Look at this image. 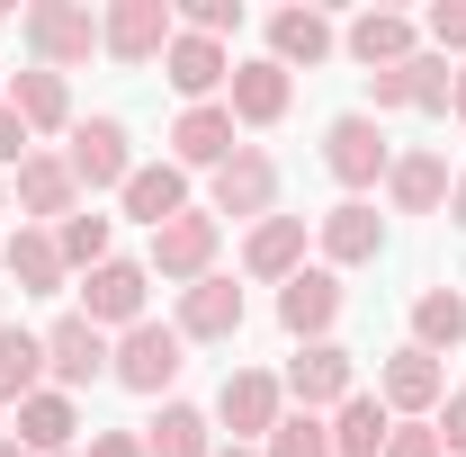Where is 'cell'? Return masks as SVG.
Masks as SVG:
<instances>
[{"label":"cell","mask_w":466,"mask_h":457,"mask_svg":"<svg viewBox=\"0 0 466 457\" xmlns=\"http://www.w3.org/2000/svg\"><path fill=\"white\" fill-rule=\"evenodd\" d=\"M377 403H386V412H404V421H421V412H440V403H449V368H440L431 350L404 341L386 368H377Z\"/></svg>","instance_id":"cell-11"},{"label":"cell","mask_w":466,"mask_h":457,"mask_svg":"<svg viewBox=\"0 0 466 457\" xmlns=\"http://www.w3.org/2000/svg\"><path fill=\"white\" fill-rule=\"evenodd\" d=\"M431 431H440V449H449V457H466V395L440 403V421H431Z\"/></svg>","instance_id":"cell-39"},{"label":"cell","mask_w":466,"mask_h":457,"mask_svg":"<svg viewBox=\"0 0 466 457\" xmlns=\"http://www.w3.org/2000/svg\"><path fill=\"white\" fill-rule=\"evenodd\" d=\"M216 457H260V449H242V440H233V449H225V440H216Z\"/></svg>","instance_id":"cell-44"},{"label":"cell","mask_w":466,"mask_h":457,"mask_svg":"<svg viewBox=\"0 0 466 457\" xmlns=\"http://www.w3.org/2000/svg\"><path fill=\"white\" fill-rule=\"evenodd\" d=\"M179 368H188V341H179V323H153V314L135 332H116V350H108V377L126 395H171Z\"/></svg>","instance_id":"cell-1"},{"label":"cell","mask_w":466,"mask_h":457,"mask_svg":"<svg viewBox=\"0 0 466 457\" xmlns=\"http://www.w3.org/2000/svg\"><path fill=\"white\" fill-rule=\"evenodd\" d=\"M386 440H395V412L377 395L332 403V457H386Z\"/></svg>","instance_id":"cell-30"},{"label":"cell","mask_w":466,"mask_h":457,"mask_svg":"<svg viewBox=\"0 0 466 457\" xmlns=\"http://www.w3.org/2000/svg\"><path fill=\"white\" fill-rule=\"evenodd\" d=\"M242 287L233 279H198V287H179V341H233L242 332Z\"/></svg>","instance_id":"cell-20"},{"label":"cell","mask_w":466,"mask_h":457,"mask_svg":"<svg viewBox=\"0 0 466 457\" xmlns=\"http://www.w3.org/2000/svg\"><path fill=\"white\" fill-rule=\"evenodd\" d=\"M296 269H305V216H260V225H251V242H242V279L288 287Z\"/></svg>","instance_id":"cell-24"},{"label":"cell","mask_w":466,"mask_h":457,"mask_svg":"<svg viewBox=\"0 0 466 457\" xmlns=\"http://www.w3.org/2000/svg\"><path fill=\"white\" fill-rule=\"evenodd\" d=\"M171 36H179L171 0H116L108 18H99V55H116V63H162Z\"/></svg>","instance_id":"cell-7"},{"label":"cell","mask_w":466,"mask_h":457,"mask_svg":"<svg viewBox=\"0 0 466 457\" xmlns=\"http://www.w3.org/2000/svg\"><path fill=\"white\" fill-rule=\"evenodd\" d=\"M9 108L27 135H72V81L63 72H18L9 81Z\"/></svg>","instance_id":"cell-28"},{"label":"cell","mask_w":466,"mask_h":457,"mask_svg":"<svg viewBox=\"0 0 466 457\" xmlns=\"http://www.w3.org/2000/svg\"><path fill=\"white\" fill-rule=\"evenodd\" d=\"M162 72H171V90L188 99V108H207V99H216V90L233 81V55L216 46V36H188V27H179V36H171V55H162Z\"/></svg>","instance_id":"cell-18"},{"label":"cell","mask_w":466,"mask_h":457,"mask_svg":"<svg viewBox=\"0 0 466 457\" xmlns=\"http://www.w3.org/2000/svg\"><path fill=\"white\" fill-rule=\"evenodd\" d=\"M144 296H153V269L144 260H99L90 279H81V323H99V332H135L144 323Z\"/></svg>","instance_id":"cell-6"},{"label":"cell","mask_w":466,"mask_h":457,"mask_svg":"<svg viewBox=\"0 0 466 457\" xmlns=\"http://www.w3.org/2000/svg\"><path fill=\"white\" fill-rule=\"evenodd\" d=\"M108 332H99V323H81V314H63L55 332H46V377H55L63 395H81V386H99V377H108Z\"/></svg>","instance_id":"cell-12"},{"label":"cell","mask_w":466,"mask_h":457,"mask_svg":"<svg viewBox=\"0 0 466 457\" xmlns=\"http://www.w3.org/2000/svg\"><path fill=\"white\" fill-rule=\"evenodd\" d=\"M279 323H288L296 341H332V323H341V279L332 269H296L279 287Z\"/></svg>","instance_id":"cell-16"},{"label":"cell","mask_w":466,"mask_h":457,"mask_svg":"<svg viewBox=\"0 0 466 457\" xmlns=\"http://www.w3.org/2000/svg\"><path fill=\"white\" fill-rule=\"evenodd\" d=\"M341 46L368 63V81H377V72H395V63L421 55V27H412L404 9H359V18L341 27Z\"/></svg>","instance_id":"cell-15"},{"label":"cell","mask_w":466,"mask_h":457,"mask_svg":"<svg viewBox=\"0 0 466 457\" xmlns=\"http://www.w3.org/2000/svg\"><path fill=\"white\" fill-rule=\"evenodd\" d=\"M207 216H216V225H225V216H233V225L279 216V162H269L260 144H242L225 171H216V207H207Z\"/></svg>","instance_id":"cell-9"},{"label":"cell","mask_w":466,"mask_h":457,"mask_svg":"<svg viewBox=\"0 0 466 457\" xmlns=\"http://www.w3.org/2000/svg\"><path fill=\"white\" fill-rule=\"evenodd\" d=\"M386 457H449V449H440V431H431V421H395Z\"/></svg>","instance_id":"cell-37"},{"label":"cell","mask_w":466,"mask_h":457,"mask_svg":"<svg viewBox=\"0 0 466 457\" xmlns=\"http://www.w3.org/2000/svg\"><path fill=\"white\" fill-rule=\"evenodd\" d=\"M449 216H458V233H466V179H458V188H449Z\"/></svg>","instance_id":"cell-41"},{"label":"cell","mask_w":466,"mask_h":457,"mask_svg":"<svg viewBox=\"0 0 466 457\" xmlns=\"http://www.w3.org/2000/svg\"><path fill=\"white\" fill-rule=\"evenodd\" d=\"M18 36H27L36 72H72V63L99 55V18H90L81 0H27V9H18Z\"/></svg>","instance_id":"cell-2"},{"label":"cell","mask_w":466,"mask_h":457,"mask_svg":"<svg viewBox=\"0 0 466 457\" xmlns=\"http://www.w3.org/2000/svg\"><path fill=\"white\" fill-rule=\"evenodd\" d=\"M332 46H341V27H332L323 9H279V18H269V63H279V72H296V63L314 72Z\"/></svg>","instance_id":"cell-26"},{"label":"cell","mask_w":466,"mask_h":457,"mask_svg":"<svg viewBox=\"0 0 466 457\" xmlns=\"http://www.w3.org/2000/svg\"><path fill=\"white\" fill-rule=\"evenodd\" d=\"M116 198H126V216L144 233H162L171 216H188V171H179V162H135V179H126Z\"/></svg>","instance_id":"cell-22"},{"label":"cell","mask_w":466,"mask_h":457,"mask_svg":"<svg viewBox=\"0 0 466 457\" xmlns=\"http://www.w3.org/2000/svg\"><path fill=\"white\" fill-rule=\"evenodd\" d=\"M18 216H46V225L81 216V179H72L63 153H27V162H18Z\"/></svg>","instance_id":"cell-21"},{"label":"cell","mask_w":466,"mask_h":457,"mask_svg":"<svg viewBox=\"0 0 466 457\" xmlns=\"http://www.w3.org/2000/svg\"><path fill=\"white\" fill-rule=\"evenodd\" d=\"M296 99V72H279V63L260 55V63H233V81H225V108L233 126H279Z\"/></svg>","instance_id":"cell-17"},{"label":"cell","mask_w":466,"mask_h":457,"mask_svg":"<svg viewBox=\"0 0 466 457\" xmlns=\"http://www.w3.org/2000/svg\"><path fill=\"white\" fill-rule=\"evenodd\" d=\"M216 242H225V225L207 216V207H188V216H171V225L153 233V279L162 287H198V279H216Z\"/></svg>","instance_id":"cell-4"},{"label":"cell","mask_w":466,"mask_h":457,"mask_svg":"<svg viewBox=\"0 0 466 457\" xmlns=\"http://www.w3.org/2000/svg\"><path fill=\"white\" fill-rule=\"evenodd\" d=\"M63 162H72V179H81V198L126 188V179H135V135H126L116 117H72V144H63Z\"/></svg>","instance_id":"cell-3"},{"label":"cell","mask_w":466,"mask_h":457,"mask_svg":"<svg viewBox=\"0 0 466 457\" xmlns=\"http://www.w3.org/2000/svg\"><path fill=\"white\" fill-rule=\"evenodd\" d=\"M458 341H466V296L458 287H421L412 296V350L440 359V350H458Z\"/></svg>","instance_id":"cell-32"},{"label":"cell","mask_w":466,"mask_h":457,"mask_svg":"<svg viewBox=\"0 0 466 457\" xmlns=\"http://www.w3.org/2000/svg\"><path fill=\"white\" fill-rule=\"evenodd\" d=\"M449 108H458V117H466V72H458V90H449Z\"/></svg>","instance_id":"cell-43"},{"label":"cell","mask_w":466,"mask_h":457,"mask_svg":"<svg viewBox=\"0 0 466 457\" xmlns=\"http://www.w3.org/2000/svg\"><path fill=\"white\" fill-rule=\"evenodd\" d=\"M260 457H332V421L323 412H279V431L260 440Z\"/></svg>","instance_id":"cell-34"},{"label":"cell","mask_w":466,"mask_h":457,"mask_svg":"<svg viewBox=\"0 0 466 457\" xmlns=\"http://www.w3.org/2000/svg\"><path fill=\"white\" fill-rule=\"evenodd\" d=\"M81 440V403L63 395V386H36V395L18 403V449L27 457H72Z\"/></svg>","instance_id":"cell-19"},{"label":"cell","mask_w":466,"mask_h":457,"mask_svg":"<svg viewBox=\"0 0 466 457\" xmlns=\"http://www.w3.org/2000/svg\"><path fill=\"white\" fill-rule=\"evenodd\" d=\"M0 457H27V449H18V431H0Z\"/></svg>","instance_id":"cell-42"},{"label":"cell","mask_w":466,"mask_h":457,"mask_svg":"<svg viewBox=\"0 0 466 457\" xmlns=\"http://www.w3.org/2000/svg\"><path fill=\"white\" fill-rule=\"evenodd\" d=\"M0 216H9V179H0Z\"/></svg>","instance_id":"cell-45"},{"label":"cell","mask_w":466,"mask_h":457,"mask_svg":"<svg viewBox=\"0 0 466 457\" xmlns=\"http://www.w3.org/2000/svg\"><path fill=\"white\" fill-rule=\"evenodd\" d=\"M81 457H144V431H90Z\"/></svg>","instance_id":"cell-40"},{"label":"cell","mask_w":466,"mask_h":457,"mask_svg":"<svg viewBox=\"0 0 466 457\" xmlns=\"http://www.w3.org/2000/svg\"><path fill=\"white\" fill-rule=\"evenodd\" d=\"M0 269L18 279V296H63V251H55V225H18L9 242H0Z\"/></svg>","instance_id":"cell-23"},{"label":"cell","mask_w":466,"mask_h":457,"mask_svg":"<svg viewBox=\"0 0 466 457\" xmlns=\"http://www.w3.org/2000/svg\"><path fill=\"white\" fill-rule=\"evenodd\" d=\"M449 90H458V72H449L440 55H412V63H395V72H377V108L440 117V108H449Z\"/></svg>","instance_id":"cell-25"},{"label":"cell","mask_w":466,"mask_h":457,"mask_svg":"<svg viewBox=\"0 0 466 457\" xmlns=\"http://www.w3.org/2000/svg\"><path fill=\"white\" fill-rule=\"evenodd\" d=\"M431 46H440V63L466 55V0H440V9H431Z\"/></svg>","instance_id":"cell-36"},{"label":"cell","mask_w":466,"mask_h":457,"mask_svg":"<svg viewBox=\"0 0 466 457\" xmlns=\"http://www.w3.org/2000/svg\"><path fill=\"white\" fill-rule=\"evenodd\" d=\"M72 457H81V449H72Z\"/></svg>","instance_id":"cell-46"},{"label":"cell","mask_w":466,"mask_h":457,"mask_svg":"<svg viewBox=\"0 0 466 457\" xmlns=\"http://www.w3.org/2000/svg\"><path fill=\"white\" fill-rule=\"evenodd\" d=\"M108 242H116V225H108V216H90V207H81V216H63V225H55V251H63V269H81V279H90L99 260H116Z\"/></svg>","instance_id":"cell-33"},{"label":"cell","mask_w":466,"mask_h":457,"mask_svg":"<svg viewBox=\"0 0 466 457\" xmlns=\"http://www.w3.org/2000/svg\"><path fill=\"white\" fill-rule=\"evenodd\" d=\"M279 412H288V386H279L269 368H233L225 395H216V421H225L242 449H251V440H269V431H279Z\"/></svg>","instance_id":"cell-10"},{"label":"cell","mask_w":466,"mask_h":457,"mask_svg":"<svg viewBox=\"0 0 466 457\" xmlns=\"http://www.w3.org/2000/svg\"><path fill=\"white\" fill-rule=\"evenodd\" d=\"M179 27H188V36H216V46H225L233 27H242V0H188V9H179Z\"/></svg>","instance_id":"cell-35"},{"label":"cell","mask_w":466,"mask_h":457,"mask_svg":"<svg viewBox=\"0 0 466 457\" xmlns=\"http://www.w3.org/2000/svg\"><path fill=\"white\" fill-rule=\"evenodd\" d=\"M314 242H323V269H359V260L386 251V216L368 198H341L332 216H314Z\"/></svg>","instance_id":"cell-14"},{"label":"cell","mask_w":466,"mask_h":457,"mask_svg":"<svg viewBox=\"0 0 466 457\" xmlns=\"http://www.w3.org/2000/svg\"><path fill=\"white\" fill-rule=\"evenodd\" d=\"M144 457H216V412L198 403H162L144 421Z\"/></svg>","instance_id":"cell-29"},{"label":"cell","mask_w":466,"mask_h":457,"mask_svg":"<svg viewBox=\"0 0 466 457\" xmlns=\"http://www.w3.org/2000/svg\"><path fill=\"white\" fill-rule=\"evenodd\" d=\"M233 153H242V126H233L225 99L179 108V126H171V162H179V171H225Z\"/></svg>","instance_id":"cell-13"},{"label":"cell","mask_w":466,"mask_h":457,"mask_svg":"<svg viewBox=\"0 0 466 457\" xmlns=\"http://www.w3.org/2000/svg\"><path fill=\"white\" fill-rule=\"evenodd\" d=\"M323 171L341 179L350 198H359V188H377V179L395 171L386 126H377V117H332V126H323Z\"/></svg>","instance_id":"cell-5"},{"label":"cell","mask_w":466,"mask_h":457,"mask_svg":"<svg viewBox=\"0 0 466 457\" xmlns=\"http://www.w3.org/2000/svg\"><path fill=\"white\" fill-rule=\"evenodd\" d=\"M279 386L296 395V412H332V403L359 395V359H350L341 341H305V350L288 359V377H279Z\"/></svg>","instance_id":"cell-8"},{"label":"cell","mask_w":466,"mask_h":457,"mask_svg":"<svg viewBox=\"0 0 466 457\" xmlns=\"http://www.w3.org/2000/svg\"><path fill=\"white\" fill-rule=\"evenodd\" d=\"M27 153H36V144H27V126H18V108H9V99H0V171H18Z\"/></svg>","instance_id":"cell-38"},{"label":"cell","mask_w":466,"mask_h":457,"mask_svg":"<svg viewBox=\"0 0 466 457\" xmlns=\"http://www.w3.org/2000/svg\"><path fill=\"white\" fill-rule=\"evenodd\" d=\"M449 153H395V171H386V198H395V216H431V207H449Z\"/></svg>","instance_id":"cell-27"},{"label":"cell","mask_w":466,"mask_h":457,"mask_svg":"<svg viewBox=\"0 0 466 457\" xmlns=\"http://www.w3.org/2000/svg\"><path fill=\"white\" fill-rule=\"evenodd\" d=\"M36 386H46V332H18V323H0V403L18 412Z\"/></svg>","instance_id":"cell-31"}]
</instances>
